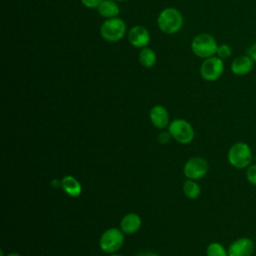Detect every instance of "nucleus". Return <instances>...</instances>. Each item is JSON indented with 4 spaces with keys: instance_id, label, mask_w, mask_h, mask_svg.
I'll list each match as a JSON object with an SVG mask.
<instances>
[{
    "instance_id": "nucleus-15",
    "label": "nucleus",
    "mask_w": 256,
    "mask_h": 256,
    "mask_svg": "<svg viewBox=\"0 0 256 256\" xmlns=\"http://www.w3.org/2000/svg\"><path fill=\"white\" fill-rule=\"evenodd\" d=\"M97 9L100 16L106 19L115 18L120 13V9L114 0H103Z\"/></svg>"
},
{
    "instance_id": "nucleus-3",
    "label": "nucleus",
    "mask_w": 256,
    "mask_h": 256,
    "mask_svg": "<svg viewBox=\"0 0 256 256\" xmlns=\"http://www.w3.org/2000/svg\"><path fill=\"white\" fill-rule=\"evenodd\" d=\"M218 44L215 38L208 33H201L197 35L191 43L192 52L200 58H209L216 54Z\"/></svg>"
},
{
    "instance_id": "nucleus-17",
    "label": "nucleus",
    "mask_w": 256,
    "mask_h": 256,
    "mask_svg": "<svg viewBox=\"0 0 256 256\" xmlns=\"http://www.w3.org/2000/svg\"><path fill=\"white\" fill-rule=\"evenodd\" d=\"M183 192L189 199H196L201 193V188L195 180L188 179L183 183Z\"/></svg>"
},
{
    "instance_id": "nucleus-2",
    "label": "nucleus",
    "mask_w": 256,
    "mask_h": 256,
    "mask_svg": "<svg viewBox=\"0 0 256 256\" xmlns=\"http://www.w3.org/2000/svg\"><path fill=\"white\" fill-rule=\"evenodd\" d=\"M157 25L163 33L175 34L183 26V16L176 8H165L158 15Z\"/></svg>"
},
{
    "instance_id": "nucleus-19",
    "label": "nucleus",
    "mask_w": 256,
    "mask_h": 256,
    "mask_svg": "<svg viewBox=\"0 0 256 256\" xmlns=\"http://www.w3.org/2000/svg\"><path fill=\"white\" fill-rule=\"evenodd\" d=\"M232 54V48L228 45V44H221V45H218V48H217V52H216V55L221 58V59H226V58H229Z\"/></svg>"
},
{
    "instance_id": "nucleus-21",
    "label": "nucleus",
    "mask_w": 256,
    "mask_h": 256,
    "mask_svg": "<svg viewBox=\"0 0 256 256\" xmlns=\"http://www.w3.org/2000/svg\"><path fill=\"white\" fill-rule=\"evenodd\" d=\"M80 1L85 7L90 9H95V8H98V6L103 0H80Z\"/></svg>"
},
{
    "instance_id": "nucleus-28",
    "label": "nucleus",
    "mask_w": 256,
    "mask_h": 256,
    "mask_svg": "<svg viewBox=\"0 0 256 256\" xmlns=\"http://www.w3.org/2000/svg\"><path fill=\"white\" fill-rule=\"evenodd\" d=\"M114 1H125V0H114Z\"/></svg>"
},
{
    "instance_id": "nucleus-20",
    "label": "nucleus",
    "mask_w": 256,
    "mask_h": 256,
    "mask_svg": "<svg viewBox=\"0 0 256 256\" xmlns=\"http://www.w3.org/2000/svg\"><path fill=\"white\" fill-rule=\"evenodd\" d=\"M246 179L247 181L256 187V164H251L246 168Z\"/></svg>"
},
{
    "instance_id": "nucleus-8",
    "label": "nucleus",
    "mask_w": 256,
    "mask_h": 256,
    "mask_svg": "<svg viewBox=\"0 0 256 256\" xmlns=\"http://www.w3.org/2000/svg\"><path fill=\"white\" fill-rule=\"evenodd\" d=\"M208 162L199 156L190 158L184 165L183 172L187 179L198 180L208 173Z\"/></svg>"
},
{
    "instance_id": "nucleus-27",
    "label": "nucleus",
    "mask_w": 256,
    "mask_h": 256,
    "mask_svg": "<svg viewBox=\"0 0 256 256\" xmlns=\"http://www.w3.org/2000/svg\"><path fill=\"white\" fill-rule=\"evenodd\" d=\"M0 256H4V252L2 250L0 251Z\"/></svg>"
},
{
    "instance_id": "nucleus-26",
    "label": "nucleus",
    "mask_w": 256,
    "mask_h": 256,
    "mask_svg": "<svg viewBox=\"0 0 256 256\" xmlns=\"http://www.w3.org/2000/svg\"><path fill=\"white\" fill-rule=\"evenodd\" d=\"M110 256H122V255H119V254H110Z\"/></svg>"
},
{
    "instance_id": "nucleus-10",
    "label": "nucleus",
    "mask_w": 256,
    "mask_h": 256,
    "mask_svg": "<svg viewBox=\"0 0 256 256\" xmlns=\"http://www.w3.org/2000/svg\"><path fill=\"white\" fill-rule=\"evenodd\" d=\"M128 41L136 48H145L150 43V33L142 25H135L128 31Z\"/></svg>"
},
{
    "instance_id": "nucleus-25",
    "label": "nucleus",
    "mask_w": 256,
    "mask_h": 256,
    "mask_svg": "<svg viewBox=\"0 0 256 256\" xmlns=\"http://www.w3.org/2000/svg\"><path fill=\"white\" fill-rule=\"evenodd\" d=\"M6 256H21V255H20V254H18V253L12 252V253H9V254H7Z\"/></svg>"
},
{
    "instance_id": "nucleus-4",
    "label": "nucleus",
    "mask_w": 256,
    "mask_h": 256,
    "mask_svg": "<svg viewBox=\"0 0 256 256\" xmlns=\"http://www.w3.org/2000/svg\"><path fill=\"white\" fill-rule=\"evenodd\" d=\"M126 24L125 22L118 17L106 19L100 27L101 37L111 43L120 41L126 34Z\"/></svg>"
},
{
    "instance_id": "nucleus-7",
    "label": "nucleus",
    "mask_w": 256,
    "mask_h": 256,
    "mask_svg": "<svg viewBox=\"0 0 256 256\" xmlns=\"http://www.w3.org/2000/svg\"><path fill=\"white\" fill-rule=\"evenodd\" d=\"M224 72V63L223 59L218 56H212L206 58L200 66V75L201 77L209 82L218 80Z\"/></svg>"
},
{
    "instance_id": "nucleus-9",
    "label": "nucleus",
    "mask_w": 256,
    "mask_h": 256,
    "mask_svg": "<svg viewBox=\"0 0 256 256\" xmlns=\"http://www.w3.org/2000/svg\"><path fill=\"white\" fill-rule=\"evenodd\" d=\"M228 256H252L255 250L251 238L240 237L234 240L228 247Z\"/></svg>"
},
{
    "instance_id": "nucleus-5",
    "label": "nucleus",
    "mask_w": 256,
    "mask_h": 256,
    "mask_svg": "<svg viewBox=\"0 0 256 256\" xmlns=\"http://www.w3.org/2000/svg\"><path fill=\"white\" fill-rule=\"evenodd\" d=\"M124 243V232L118 228H109L105 230L100 239L99 245L103 252L113 254L118 251Z\"/></svg>"
},
{
    "instance_id": "nucleus-18",
    "label": "nucleus",
    "mask_w": 256,
    "mask_h": 256,
    "mask_svg": "<svg viewBox=\"0 0 256 256\" xmlns=\"http://www.w3.org/2000/svg\"><path fill=\"white\" fill-rule=\"evenodd\" d=\"M206 256H228V250L219 242H212L206 248Z\"/></svg>"
},
{
    "instance_id": "nucleus-22",
    "label": "nucleus",
    "mask_w": 256,
    "mask_h": 256,
    "mask_svg": "<svg viewBox=\"0 0 256 256\" xmlns=\"http://www.w3.org/2000/svg\"><path fill=\"white\" fill-rule=\"evenodd\" d=\"M170 138H172V137H171V135H170V133H169L168 131L161 132V133L158 135V141H159L160 143H162V144L168 143L169 140H170Z\"/></svg>"
},
{
    "instance_id": "nucleus-23",
    "label": "nucleus",
    "mask_w": 256,
    "mask_h": 256,
    "mask_svg": "<svg viewBox=\"0 0 256 256\" xmlns=\"http://www.w3.org/2000/svg\"><path fill=\"white\" fill-rule=\"evenodd\" d=\"M247 55L254 61V63H256V42L248 48Z\"/></svg>"
},
{
    "instance_id": "nucleus-6",
    "label": "nucleus",
    "mask_w": 256,
    "mask_h": 256,
    "mask_svg": "<svg viewBox=\"0 0 256 256\" xmlns=\"http://www.w3.org/2000/svg\"><path fill=\"white\" fill-rule=\"evenodd\" d=\"M171 137L180 144H189L195 136L194 128L184 119H175L168 126Z\"/></svg>"
},
{
    "instance_id": "nucleus-14",
    "label": "nucleus",
    "mask_w": 256,
    "mask_h": 256,
    "mask_svg": "<svg viewBox=\"0 0 256 256\" xmlns=\"http://www.w3.org/2000/svg\"><path fill=\"white\" fill-rule=\"evenodd\" d=\"M61 188L67 195L71 197H78L82 192L80 182L72 175H66L61 179Z\"/></svg>"
},
{
    "instance_id": "nucleus-1",
    "label": "nucleus",
    "mask_w": 256,
    "mask_h": 256,
    "mask_svg": "<svg viewBox=\"0 0 256 256\" xmlns=\"http://www.w3.org/2000/svg\"><path fill=\"white\" fill-rule=\"evenodd\" d=\"M227 159L232 167L236 169H246L252 164V149L245 142H236L229 148Z\"/></svg>"
},
{
    "instance_id": "nucleus-24",
    "label": "nucleus",
    "mask_w": 256,
    "mask_h": 256,
    "mask_svg": "<svg viewBox=\"0 0 256 256\" xmlns=\"http://www.w3.org/2000/svg\"><path fill=\"white\" fill-rule=\"evenodd\" d=\"M136 256H159V254L152 251H144V252L138 253Z\"/></svg>"
},
{
    "instance_id": "nucleus-16",
    "label": "nucleus",
    "mask_w": 256,
    "mask_h": 256,
    "mask_svg": "<svg viewBox=\"0 0 256 256\" xmlns=\"http://www.w3.org/2000/svg\"><path fill=\"white\" fill-rule=\"evenodd\" d=\"M138 58H139L140 64L145 68H151L156 63V54L152 49L148 47L142 48L140 50Z\"/></svg>"
},
{
    "instance_id": "nucleus-11",
    "label": "nucleus",
    "mask_w": 256,
    "mask_h": 256,
    "mask_svg": "<svg viewBox=\"0 0 256 256\" xmlns=\"http://www.w3.org/2000/svg\"><path fill=\"white\" fill-rule=\"evenodd\" d=\"M254 67V61L248 55H242L235 58L231 63V71L237 76L249 74Z\"/></svg>"
},
{
    "instance_id": "nucleus-12",
    "label": "nucleus",
    "mask_w": 256,
    "mask_h": 256,
    "mask_svg": "<svg viewBox=\"0 0 256 256\" xmlns=\"http://www.w3.org/2000/svg\"><path fill=\"white\" fill-rule=\"evenodd\" d=\"M149 117L152 124L158 129H163L169 124V113L162 105L153 106L150 110Z\"/></svg>"
},
{
    "instance_id": "nucleus-13",
    "label": "nucleus",
    "mask_w": 256,
    "mask_h": 256,
    "mask_svg": "<svg viewBox=\"0 0 256 256\" xmlns=\"http://www.w3.org/2000/svg\"><path fill=\"white\" fill-rule=\"evenodd\" d=\"M142 221L138 214L128 213L126 214L120 222V229L126 234H133L139 230Z\"/></svg>"
}]
</instances>
